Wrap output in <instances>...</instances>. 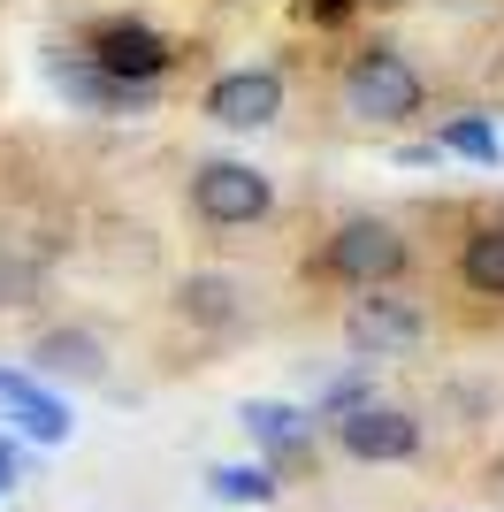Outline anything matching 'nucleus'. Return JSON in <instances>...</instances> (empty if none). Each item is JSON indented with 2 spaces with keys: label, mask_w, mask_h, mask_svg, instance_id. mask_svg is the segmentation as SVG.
Returning <instances> with one entry per match:
<instances>
[{
  "label": "nucleus",
  "mask_w": 504,
  "mask_h": 512,
  "mask_svg": "<svg viewBox=\"0 0 504 512\" xmlns=\"http://www.w3.org/2000/svg\"><path fill=\"white\" fill-rule=\"evenodd\" d=\"M336 100H344V115L367 123V130H405V123L428 115V77H420V62L405 46L375 39V46H359L352 62H344Z\"/></svg>",
  "instance_id": "nucleus-1"
},
{
  "label": "nucleus",
  "mask_w": 504,
  "mask_h": 512,
  "mask_svg": "<svg viewBox=\"0 0 504 512\" xmlns=\"http://www.w3.org/2000/svg\"><path fill=\"white\" fill-rule=\"evenodd\" d=\"M321 283H336V291H375V283H405V268H413V237L390 222V214H344L329 237L314 245V260H306Z\"/></svg>",
  "instance_id": "nucleus-2"
},
{
  "label": "nucleus",
  "mask_w": 504,
  "mask_h": 512,
  "mask_svg": "<svg viewBox=\"0 0 504 512\" xmlns=\"http://www.w3.org/2000/svg\"><path fill=\"white\" fill-rule=\"evenodd\" d=\"M184 207L199 230H260L275 214V176L237 161V153H207V161H191Z\"/></svg>",
  "instance_id": "nucleus-3"
},
{
  "label": "nucleus",
  "mask_w": 504,
  "mask_h": 512,
  "mask_svg": "<svg viewBox=\"0 0 504 512\" xmlns=\"http://www.w3.org/2000/svg\"><path fill=\"white\" fill-rule=\"evenodd\" d=\"M428 337V306L405 291V283H375V291H352L344 306V352L352 360H405Z\"/></svg>",
  "instance_id": "nucleus-4"
},
{
  "label": "nucleus",
  "mask_w": 504,
  "mask_h": 512,
  "mask_svg": "<svg viewBox=\"0 0 504 512\" xmlns=\"http://www.w3.org/2000/svg\"><path fill=\"white\" fill-rule=\"evenodd\" d=\"M92 69H107V77H130V85H161L168 69H176V39H168L161 23L146 16H100V23H84V46H77Z\"/></svg>",
  "instance_id": "nucleus-5"
},
{
  "label": "nucleus",
  "mask_w": 504,
  "mask_h": 512,
  "mask_svg": "<svg viewBox=\"0 0 504 512\" xmlns=\"http://www.w3.org/2000/svg\"><path fill=\"white\" fill-rule=\"evenodd\" d=\"M283 107H291V85H283L275 62L214 69L207 92H199V115H207L214 130H268V123H283Z\"/></svg>",
  "instance_id": "nucleus-6"
},
{
  "label": "nucleus",
  "mask_w": 504,
  "mask_h": 512,
  "mask_svg": "<svg viewBox=\"0 0 504 512\" xmlns=\"http://www.w3.org/2000/svg\"><path fill=\"white\" fill-rule=\"evenodd\" d=\"M329 436H336L344 459H359V467H405V459H420V413L413 406H382V398L336 413Z\"/></svg>",
  "instance_id": "nucleus-7"
},
{
  "label": "nucleus",
  "mask_w": 504,
  "mask_h": 512,
  "mask_svg": "<svg viewBox=\"0 0 504 512\" xmlns=\"http://www.w3.org/2000/svg\"><path fill=\"white\" fill-rule=\"evenodd\" d=\"M237 428L252 436V451L268 459V467H298L306 451H314V413L306 406H291V398H245L237 406Z\"/></svg>",
  "instance_id": "nucleus-8"
},
{
  "label": "nucleus",
  "mask_w": 504,
  "mask_h": 512,
  "mask_svg": "<svg viewBox=\"0 0 504 512\" xmlns=\"http://www.w3.org/2000/svg\"><path fill=\"white\" fill-rule=\"evenodd\" d=\"M54 92H62L77 115H153L161 85H130V77H107L77 54V62H54Z\"/></svg>",
  "instance_id": "nucleus-9"
},
{
  "label": "nucleus",
  "mask_w": 504,
  "mask_h": 512,
  "mask_svg": "<svg viewBox=\"0 0 504 512\" xmlns=\"http://www.w3.org/2000/svg\"><path fill=\"white\" fill-rule=\"evenodd\" d=\"M8 421H16V436L31 451H62L69 436H77V413H69V398L54 383H39V375H31V367H16V383H8Z\"/></svg>",
  "instance_id": "nucleus-10"
},
{
  "label": "nucleus",
  "mask_w": 504,
  "mask_h": 512,
  "mask_svg": "<svg viewBox=\"0 0 504 512\" xmlns=\"http://www.w3.org/2000/svg\"><path fill=\"white\" fill-rule=\"evenodd\" d=\"M23 367L39 375V383H100L107 375V344L100 329H77V321H62V329H46V337H31V352H23Z\"/></svg>",
  "instance_id": "nucleus-11"
},
{
  "label": "nucleus",
  "mask_w": 504,
  "mask_h": 512,
  "mask_svg": "<svg viewBox=\"0 0 504 512\" xmlns=\"http://www.w3.org/2000/svg\"><path fill=\"white\" fill-rule=\"evenodd\" d=\"M451 276H459V291H466V299L504 306V214H489V222H466V230H459Z\"/></svg>",
  "instance_id": "nucleus-12"
},
{
  "label": "nucleus",
  "mask_w": 504,
  "mask_h": 512,
  "mask_svg": "<svg viewBox=\"0 0 504 512\" xmlns=\"http://www.w3.org/2000/svg\"><path fill=\"white\" fill-rule=\"evenodd\" d=\"M176 314H184L191 329L222 337V329H237V321H245V291H237V276H184Z\"/></svg>",
  "instance_id": "nucleus-13"
},
{
  "label": "nucleus",
  "mask_w": 504,
  "mask_h": 512,
  "mask_svg": "<svg viewBox=\"0 0 504 512\" xmlns=\"http://www.w3.org/2000/svg\"><path fill=\"white\" fill-rule=\"evenodd\" d=\"M436 146H443V161H474V169H504V138H497V123H489L482 107H466V115H443Z\"/></svg>",
  "instance_id": "nucleus-14"
},
{
  "label": "nucleus",
  "mask_w": 504,
  "mask_h": 512,
  "mask_svg": "<svg viewBox=\"0 0 504 512\" xmlns=\"http://www.w3.org/2000/svg\"><path fill=\"white\" fill-rule=\"evenodd\" d=\"M207 490L222 505H275L283 497V467H268V459H222V467H207Z\"/></svg>",
  "instance_id": "nucleus-15"
},
{
  "label": "nucleus",
  "mask_w": 504,
  "mask_h": 512,
  "mask_svg": "<svg viewBox=\"0 0 504 512\" xmlns=\"http://www.w3.org/2000/svg\"><path fill=\"white\" fill-rule=\"evenodd\" d=\"M375 398V360H359L352 375H336L329 390L314 398V421H336V413H352V406H367Z\"/></svg>",
  "instance_id": "nucleus-16"
},
{
  "label": "nucleus",
  "mask_w": 504,
  "mask_h": 512,
  "mask_svg": "<svg viewBox=\"0 0 504 512\" xmlns=\"http://www.w3.org/2000/svg\"><path fill=\"white\" fill-rule=\"evenodd\" d=\"M367 0H298V23H314V31H344Z\"/></svg>",
  "instance_id": "nucleus-17"
},
{
  "label": "nucleus",
  "mask_w": 504,
  "mask_h": 512,
  "mask_svg": "<svg viewBox=\"0 0 504 512\" xmlns=\"http://www.w3.org/2000/svg\"><path fill=\"white\" fill-rule=\"evenodd\" d=\"M23 474H31V444H23V436H8V428H0V497L16 490Z\"/></svg>",
  "instance_id": "nucleus-18"
},
{
  "label": "nucleus",
  "mask_w": 504,
  "mask_h": 512,
  "mask_svg": "<svg viewBox=\"0 0 504 512\" xmlns=\"http://www.w3.org/2000/svg\"><path fill=\"white\" fill-rule=\"evenodd\" d=\"M398 161H405V169H436L443 146H436V138H428V146H398Z\"/></svg>",
  "instance_id": "nucleus-19"
},
{
  "label": "nucleus",
  "mask_w": 504,
  "mask_h": 512,
  "mask_svg": "<svg viewBox=\"0 0 504 512\" xmlns=\"http://www.w3.org/2000/svg\"><path fill=\"white\" fill-rule=\"evenodd\" d=\"M8 383H16V367H8V360H0V406H8Z\"/></svg>",
  "instance_id": "nucleus-20"
}]
</instances>
